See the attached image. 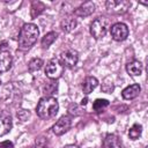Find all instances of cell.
<instances>
[{
  "label": "cell",
  "mask_w": 148,
  "mask_h": 148,
  "mask_svg": "<svg viewBox=\"0 0 148 148\" xmlns=\"http://www.w3.org/2000/svg\"><path fill=\"white\" fill-rule=\"evenodd\" d=\"M110 34H111V37L117 40V42H121V40H125L127 37H128V34H130V30H128V27L123 23V22H118V23H114L111 25L110 28Z\"/></svg>",
  "instance_id": "5b68a950"
},
{
  "label": "cell",
  "mask_w": 148,
  "mask_h": 148,
  "mask_svg": "<svg viewBox=\"0 0 148 148\" xmlns=\"http://www.w3.org/2000/svg\"><path fill=\"white\" fill-rule=\"evenodd\" d=\"M0 148H13V143L10 141H5L0 143Z\"/></svg>",
  "instance_id": "603a6c76"
},
{
  "label": "cell",
  "mask_w": 148,
  "mask_h": 148,
  "mask_svg": "<svg viewBox=\"0 0 148 148\" xmlns=\"http://www.w3.org/2000/svg\"><path fill=\"white\" fill-rule=\"evenodd\" d=\"M59 61L61 62L62 66H65L67 68H73L79 61V53H77V51L72 50V49L66 50L60 53Z\"/></svg>",
  "instance_id": "52a82bcc"
},
{
  "label": "cell",
  "mask_w": 148,
  "mask_h": 148,
  "mask_svg": "<svg viewBox=\"0 0 148 148\" xmlns=\"http://www.w3.org/2000/svg\"><path fill=\"white\" fill-rule=\"evenodd\" d=\"M42 66H43V60L40 58H34L29 61L28 69H29V72H37L42 68Z\"/></svg>",
  "instance_id": "ffe728a7"
},
{
  "label": "cell",
  "mask_w": 148,
  "mask_h": 148,
  "mask_svg": "<svg viewBox=\"0 0 148 148\" xmlns=\"http://www.w3.org/2000/svg\"><path fill=\"white\" fill-rule=\"evenodd\" d=\"M45 9V5L40 1H34L32 5H31V9H30V14H31V17L35 18L36 16H38L40 13H43Z\"/></svg>",
  "instance_id": "2e32d148"
},
{
  "label": "cell",
  "mask_w": 148,
  "mask_h": 148,
  "mask_svg": "<svg viewBox=\"0 0 148 148\" xmlns=\"http://www.w3.org/2000/svg\"><path fill=\"white\" fill-rule=\"evenodd\" d=\"M35 146H36V148H51L50 147V143H49V140L45 136H39L36 140Z\"/></svg>",
  "instance_id": "7402d4cb"
},
{
  "label": "cell",
  "mask_w": 148,
  "mask_h": 148,
  "mask_svg": "<svg viewBox=\"0 0 148 148\" xmlns=\"http://www.w3.org/2000/svg\"><path fill=\"white\" fill-rule=\"evenodd\" d=\"M59 110V103L57 98L52 96H45L42 97L36 106V113L42 119H51L53 118Z\"/></svg>",
  "instance_id": "7a4b0ae2"
},
{
  "label": "cell",
  "mask_w": 148,
  "mask_h": 148,
  "mask_svg": "<svg viewBox=\"0 0 148 148\" xmlns=\"http://www.w3.org/2000/svg\"><path fill=\"white\" fill-rule=\"evenodd\" d=\"M102 148H121V142L116 134H109L103 140Z\"/></svg>",
  "instance_id": "5bb4252c"
},
{
  "label": "cell",
  "mask_w": 148,
  "mask_h": 148,
  "mask_svg": "<svg viewBox=\"0 0 148 148\" xmlns=\"http://www.w3.org/2000/svg\"><path fill=\"white\" fill-rule=\"evenodd\" d=\"M12 126H13V120L10 114L5 111H1L0 112V136L6 135L12 130Z\"/></svg>",
  "instance_id": "9c48e42d"
},
{
  "label": "cell",
  "mask_w": 148,
  "mask_h": 148,
  "mask_svg": "<svg viewBox=\"0 0 148 148\" xmlns=\"http://www.w3.org/2000/svg\"><path fill=\"white\" fill-rule=\"evenodd\" d=\"M142 64L140 61H136V60H133L131 62H128L126 65V72L131 75V76H139L141 75L142 73Z\"/></svg>",
  "instance_id": "9a60e30c"
},
{
  "label": "cell",
  "mask_w": 148,
  "mask_h": 148,
  "mask_svg": "<svg viewBox=\"0 0 148 148\" xmlns=\"http://www.w3.org/2000/svg\"><path fill=\"white\" fill-rule=\"evenodd\" d=\"M94 12H95V3L91 1H86L74 10V14L79 17H87L91 15Z\"/></svg>",
  "instance_id": "30bf717a"
},
{
  "label": "cell",
  "mask_w": 148,
  "mask_h": 148,
  "mask_svg": "<svg viewBox=\"0 0 148 148\" xmlns=\"http://www.w3.org/2000/svg\"><path fill=\"white\" fill-rule=\"evenodd\" d=\"M13 64V59L9 52L1 51L0 52V73H5L10 69Z\"/></svg>",
  "instance_id": "7c38bea8"
},
{
  "label": "cell",
  "mask_w": 148,
  "mask_h": 148,
  "mask_svg": "<svg viewBox=\"0 0 148 148\" xmlns=\"http://www.w3.org/2000/svg\"><path fill=\"white\" fill-rule=\"evenodd\" d=\"M110 29V21L109 18L104 17V16H99L97 18H95L89 28L90 35L95 38V39H101L102 37H104L108 32V30Z\"/></svg>",
  "instance_id": "3957f363"
},
{
  "label": "cell",
  "mask_w": 148,
  "mask_h": 148,
  "mask_svg": "<svg viewBox=\"0 0 148 148\" xmlns=\"http://www.w3.org/2000/svg\"><path fill=\"white\" fill-rule=\"evenodd\" d=\"M62 148H79L76 145H67V146H65V147H62Z\"/></svg>",
  "instance_id": "cb8c5ba5"
},
{
  "label": "cell",
  "mask_w": 148,
  "mask_h": 148,
  "mask_svg": "<svg viewBox=\"0 0 148 148\" xmlns=\"http://www.w3.org/2000/svg\"><path fill=\"white\" fill-rule=\"evenodd\" d=\"M71 125H72L71 118L68 116H64L59 120H57L56 124L52 126V132L56 135H62L71 128Z\"/></svg>",
  "instance_id": "ba28073f"
},
{
  "label": "cell",
  "mask_w": 148,
  "mask_h": 148,
  "mask_svg": "<svg viewBox=\"0 0 148 148\" xmlns=\"http://www.w3.org/2000/svg\"><path fill=\"white\" fill-rule=\"evenodd\" d=\"M64 73V66L59 61V59H51L47 61L45 66V75L51 79V80H57L59 79Z\"/></svg>",
  "instance_id": "277c9868"
},
{
  "label": "cell",
  "mask_w": 148,
  "mask_h": 148,
  "mask_svg": "<svg viewBox=\"0 0 148 148\" xmlns=\"http://www.w3.org/2000/svg\"><path fill=\"white\" fill-rule=\"evenodd\" d=\"M105 6H106V9L111 13L124 14L130 9L131 2L127 0H108L105 2Z\"/></svg>",
  "instance_id": "8992f818"
},
{
  "label": "cell",
  "mask_w": 148,
  "mask_h": 148,
  "mask_svg": "<svg viewBox=\"0 0 148 148\" xmlns=\"http://www.w3.org/2000/svg\"><path fill=\"white\" fill-rule=\"evenodd\" d=\"M140 91H141V87H140V84H138V83H133V84L126 87V88L121 91V96H123L124 99H134L135 97L139 96Z\"/></svg>",
  "instance_id": "8fae6325"
},
{
  "label": "cell",
  "mask_w": 148,
  "mask_h": 148,
  "mask_svg": "<svg viewBox=\"0 0 148 148\" xmlns=\"http://www.w3.org/2000/svg\"><path fill=\"white\" fill-rule=\"evenodd\" d=\"M75 27H76V20L73 18V17H66V18L62 20V22H61V29H62L65 32L72 31L73 29H75Z\"/></svg>",
  "instance_id": "e0dca14e"
},
{
  "label": "cell",
  "mask_w": 148,
  "mask_h": 148,
  "mask_svg": "<svg viewBox=\"0 0 148 148\" xmlns=\"http://www.w3.org/2000/svg\"><path fill=\"white\" fill-rule=\"evenodd\" d=\"M38 36H39V30L36 24H34V23L23 24V27L20 30L18 38H17L18 49L22 51L29 50L36 43Z\"/></svg>",
  "instance_id": "6da1fadb"
},
{
  "label": "cell",
  "mask_w": 148,
  "mask_h": 148,
  "mask_svg": "<svg viewBox=\"0 0 148 148\" xmlns=\"http://www.w3.org/2000/svg\"><path fill=\"white\" fill-rule=\"evenodd\" d=\"M57 37H58V34H57V32H54V31L47 32V34L42 38V46H43L44 49H47V47L57 39Z\"/></svg>",
  "instance_id": "ac0fdd59"
},
{
  "label": "cell",
  "mask_w": 148,
  "mask_h": 148,
  "mask_svg": "<svg viewBox=\"0 0 148 148\" xmlns=\"http://www.w3.org/2000/svg\"><path fill=\"white\" fill-rule=\"evenodd\" d=\"M141 133H142V126L140 124H134L128 131V136L132 140H136L141 136Z\"/></svg>",
  "instance_id": "d6986e66"
},
{
  "label": "cell",
  "mask_w": 148,
  "mask_h": 148,
  "mask_svg": "<svg viewBox=\"0 0 148 148\" xmlns=\"http://www.w3.org/2000/svg\"><path fill=\"white\" fill-rule=\"evenodd\" d=\"M98 86V80L95 76H87L82 82V90L86 95H89Z\"/></svg>",
  "instance_id": "4fadbf2b"
},
{
  "label": "cell",
  "mask_w": 148,
  "mask_h": 148,
  "mask_svg": "<svg viewBox=\"0 0 148 148\" xmlns=\"http://www.w3.org/2000/svg\"><path fill=\"white\" fill-rule=\"evenodd\" d=\"M109 105V101L108 99H96L92 104V109L97 112L102 111L103 109H105L106 106Z\"/></svg>",
  "instance_id": "44dd1931"
},
{
  "label": "cell",
  "mask_w": 148,
  "mask_h": 148,
  "mask_svg": "<svg viewBox=\"0 0 148 148\" xmlns=\"http://www.w3.org/2000/svg\"><path fill=\"white\" fill-rule=\"evenodd\" d=\"M81 104H82V105H86V104H87V98L82 99V101H81Z\"/></svg>",
  "instance_id": "d4e9b609"
}]
</instances>
